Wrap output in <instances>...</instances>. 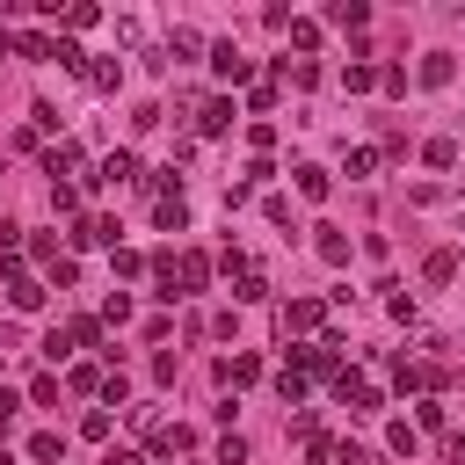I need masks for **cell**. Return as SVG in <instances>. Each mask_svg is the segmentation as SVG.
Listing matches in <instances>:
<instances>
[{
	"mask_svg": "<svg viewBox=\"0 0 465 465\" xmlns=\"http://www.w3.org/2000/svg\"><path fill=\"white\" fill-rule=\"evenodd\" d=\"M218 262H225V276H232V305H262V298L276 291V283H269V269H262L254 254H240V247H225Z\"/></svg>",
	"mask_w": 465,
	"mask_h": 465,
	"instance_id": "obj_1",
	"label": "cell"
},
{
	"mask_svg": "<svg viewBox=\"0 0 465 465\" xmlns=\"http://www.w3.org/2000/svg\"><path fill=\"white\" fill-rule=\"evenodd\" d=\"M320 312H327L320 298H283V305H276V334H283V341H291V334H312Z\"/></svg>",
	"mask_w": 465,
	"mask_h": 465,
	"instance_id": "obj_2",
	"label": "cell"
},
{
	"mask_svg": "<svg viewBox=\"0 0 465 465\" xmlns=\"http://www.w3.org/2000/svg\"><path fill=\"white\" fill-rule=\"evenodd\" d=\"M334 400H341L349 414H378V385H371L363 371H334Z\"/></svg>",
	"mask_w": 465,
	"mask_h": 465,
	"instance_id": "obj_3",
	"label": "cell"
},
{
	"mask_svg": "<svg viewBox=\"0 0 465 465\" xmlns=\"http://www.w3.org/2000/svg\"><path fill=\"white\" fill-rule=\"evenodd\" d=\"M7 305H15V312H36V305H44V276H29L15 254H7Z\"/></svg>",
	"mask_w": 465,
	"mask_h": 465,
	"instance_id": "obj_4",
	"label": "cell"
},
{
	"mask_svg": "<svg viewBox=\"0 0 465 465\" xmlns=\"http://www.w3.org/2000/svg\"><path fill=\"white\" fill-rule=\"evenodd\" d=\"M203 283H211V254L182 247V254H174V298H189V291H203Z\"/></svg>",
	"mask_w": 465,
	"mask_h": 465,
	"instance_id": "obj_5",
	"label": "cell"
},
{
	"mask_svg": "<svg viewBox=\"0 0 465 465\" xmlns=\"http://www.w3.org/2000/svg\"><path fill=\"white\" fill-rule=\"evenodd\" d=\"M87 182H102V189H124V182H138V153H124V145H116V153H102V167H94Z\"/></svg>",
	"mask_w": 465,
	"mask_h": 465,
	"instance_id": "obj_6",
	"label": "cell"
},
{
	"mask_svg": "<svg viewBox=\"0 0 465 465\" xmlns=\"http://www.w3.org/2000/svg\"><path fill=\"white\" fill-rule=\"evenodd\" d=\"M436 378H443V371H436L429 356H414V363H392V385H400V392H421V400H429V392H436Z\"/></svg>",
	"mask_w": 465,
	"mask_h": 465,
	"instance_id": "obj_7",
	"label": "cell"
},
{
	"mask_svg": "<svg viewBox=\"0 0 465 465\" xmlns=\"http://www.w3.org/2000/svg\"><path fill=\"white\" fill-rule=\"evenodd\" d=\"M211 73L240 87V80H254V58H240V44H211Z\"/></svg>",
	"mask_w": 465,
	"mask_h": 465,
	"instance_id": "obj_8",
	"label": "cell"
},
{
	"mask_svg": "<svg viewBox=\"0 0 465 465\" xmlns=\"http://www.w3.org/2000/svg\"><path fill=\"white\" fill-rule=\"evenodd\" d=\"M232 116H240V109H232L225 94H211V102L196 109V138H225V131H232Z\"/></svg>",
	"mask_w": 465,
	"mask_h": 465,
	"instance_id": "obj_9",
	"label": "cell"
},
{
	"mask_svg": "<svg viewBox=\"0 0 465 465\" xmlns=\"http://www.w3.org/2000/svg\"><path fill=\"white\" fill-rule=\"evenodd\" d=\"M182 450H196V429L189 421H160L153 429V458H182Z\"/></svg>",
	"mask_w": 465,
	"mask_h": 465,
	"instance_id": "obj_10",
	"label": "cell"
},
{
	"mask_svg": "<svg viewBox=\"0 0 465 465\" xmlns=\"http://www.w3.org/2000/svg\"><path fill=\"white\" fill-rule=\"evenodd\" d=\"M414 80H421V87H450V80H458V58H450V51H429Z\"/></svg>",
	"mask_w": 465,
	"mask_h": 465,
	"instance_id": "obj_11",
	"label": "cell"
},
{
	"mask_svg": "<svg viewBox=\"0 0 465 465\" xmlns=\"http://www.w3.org/2000/svg\"><path fill=\"white\" fill-rule=\"evenodd\" d=\"M254 378H262L254 356H225V363H218V385H225V392H240V385H254Z\"/></svg>",
	"mask_w": 465,
	"mask_h": 465,
	"instance_id": "obj_12",
	"label": "cell"
},
{
	"mask_svg": "<svg viewBox=\"0 0 465 465\" xmlns=\"http://www.w3.org/2000/svg\"><path fill=\"white\" fill-rule=\"evenodd\" d=\"M44 174H51V182H58V174H87L80 145H51V153H44Z\"/></svg>",
	"mask_w": 465,
	"mask_h": 465,
	"instance_id": "obj_13",
	"label": "cell"
},
{
	"mask_svg": "<svg viewBox=\"0 0 465 465\" xmlns=\"http://www.w3.org/2000/svg\"><path fill=\"white\" fill-rule=\"evenodd\" d=\"M291 174H298V196H305V203H320V196L334 189V174H327V167H312V160H305V167H291Z\"/></svg>",
	"mask_w": 465,
	"mask_h": 465,
	"instance_id": "obj_14",
	"label": "cell"
},
{
	"mask_svg": "<svg viewBox=\"0 0 465 465\" xmlns=\"http://www.w3.org/2000/svg\"><path fill=\"white\" fill-rule=\"evenodd\" d=\"M153 225H160V232H182V225H189V203H182V189L153 203Z\"/></svg>",
	"mask_w": 465,
	"mask_h": 465,
	"instance_id": "obj_15",
	"label": "cell"
},
{
	"mask_svg": "<svg viewBox=\"0 0 465 465\" xmlns=\"http://www.w3.org/2000/svg\"><path fill=\"white\" fill-rule=\"evenodd\" d=\"M305 392H312V378L283 363V371H276V400H283V407H305Z\"/></svg>",
	"mask_w": 465,
	"mask_h": 465,
	"instance_id": "obj_16",
	"label": "cell"
},
{
	"mask_svg": "<svg viewBox=\"0 0 465 465\" xmlns=\"http://www.w3.org/2000/svg\"><path fill=\"white\" fill-rule=\"evenodd\" d=\"M29 458H36V465H65V436H58V429H36V436H29Z\"/></svg>",
	"mask_w": 465,
	"mask_h": 465,
	"instance_id": "obj_17",
	"label": "cell"
},
{
	"mask_svg": "<svg viewBox=\"0 0 465 465\" xmlns=\"http://www.w3.org/2000/svg\"><path fill=\"white\" fill-rule=\"evenodd\" d=\"M327 22H334V29H363L371 7H363V0H327Z\"/></svg>",
	"mask_w": 465,
	"mask_h": 465,
	"instance_id": "obj_18",
	"label": "cell"
},
{
	"mask_svg": "<svg viewBox=\"0 0 465 465\" xmlns=\"http://www.w3.org/2000/svg\"><path fill=\"white\" fill-rule=\"evenodd\" d=\"M51 58H58L65 73H80V80H87V65H94V58H87V51L73 44V36H51Z\"/></svg>",
	"mask_w": 465,
	"mask_h": 465,
	"instance_id": "obj_19",
	"label": "cell"
},
{
	"mask_svg": "<svg viewBox=\"0 0 465 465\" xmlns=\"http://www.w3.org/2000/svg\"><path fill=\"white\" fill-rule=\"evenodd\" d=\"M385 450H392V458H414V450H421V429H414V421H392V429H385Z\"/></svg>",
	"mask_w": 465,
	"mask_h": 465,
	"instance_id": "obj_20",
	"label": "cell"
},
{
	"mask_svg": "<svg viewBox=\"0 0 465 465\" xmlns=\"http://www.w3.org/2000/svg\"><path fill=\"white\" fill-rule=\"evenodd\" d=\"M65 341H73V349H102V320H87V312L65 320Z\"/></svg>",
	"mask_w": 465,
	"mask_h": 465,
	"instance_id": "obj_21",
	"label": "cell"
},
{
	"mask_svg": "<svg viewBox=\"0 0 465 465\" xmlns=\"http://www.w3.org/2000/svg\"><path fill=\"white\" fill-rule=\"evenodd\" d=\"M116 80H124V58H94V65H87V87H102V94H109Z\"/></svg>",
	"mask_w": 465,
	"mask_h": 465,
	"instance_id": "obj_22",
	"label": "cell"
},
{
	"mask_svg": "<svg viewBox=\"0 0 465 465\" xmlns=\"http://www.w3.org/2000/svg\"><path fill=\"white\" fill-rule=\"evenodd\" d=\"M283 29H291V44H298V51H305V58H312V51H320V22H298V15H291V22H283Z\"/></svg>",
	"mask_w": 465,
	"mask_h": 465,
	"instance_id": "obj_23",
	"label": "cell"
},
{
	"mask_svg": "<svg viewBox=\"0 0 465 465\" xmlns=\"http://www.w3.org/2000/svg\"><path fill=\"white\" fill-rule=\"evenodd\" d=\"M196 51H203L196 29H167V58H196Z\"/></svg>",
	"mask_w": 465,
	"mask_h": 465,
	"instance_id": "obj_24",
	"label": "cell"
},
{
	"mask_svg": "<svg viewBox=\"0 0 465 465\" xmlns=\"http://www.w3.org/2000/svg\"><path fill=\"white\" fill-rule=\"evenodd\" d=\"M421 160H429V167H458V138H429Z\"/></svg>",
	"mask_w": 465,
	"mask_h": 465,
	"instance_id": "obj_25",
	"label": "cell"
},
{
	"mask_svg": "<svg viewBox=\"0 0 465 465\" xmlns=\"http://www.w3.org/2000/svg\"><path fill=\"white\" fill-rule=\"evenodd\" d=\"M371 167H378V153H371V145H349V160H341V174H349V182H363Z\"/></svg>",
	"mask_w": 465,
	"mask_h": 465,
	"instance_id": "obj_26",
	"label": "cell"
},
{
	"mask_svg": "<svg viewBox=\"0 0 465 465\" xmlns=\"http://www.w3.org/2000/svg\"><path fill=\"white\" fill-rule=\"evenodd\" d=\"M51 211H58V218H80V189H73V182H51Z\"/></svg>",
	"mask_w": 465,
	"mask_h": 465,
	"instance_id": "obj_27",
	"label": "cell"
},
{
	"mask_svg": "<svg viewBox=\"0 0 465 465\" xmlns=\"http://www.w3.org/2000/svg\"><path fill=\"white\" fill-rule=\"evenodd\" d=\"M320 262H334V269H341V262H349V240H341V232H334V225H320Z\"/></svg>",
	"mask_w": 465,
	"mask_h": 465,
	"instance_id": "obj_28",
	"label": "cell"
},
{
	"mask_svg": "<svg viewBox=\"0 0 465 465\" xmlns=\"http://www.w3.org/2000/svg\"><path fill=\"white\" fill-rule=\"evenodd\" d=\"M94 22H102L94 0H73V7H65V29H94Z\"/></svg>",
	"mask_w": 465,
	"mask_h": 465,
	"instance_id": "obj_29",
	"label": "cell"
},
{
	"mask_svg": "<svg viewBox=\"0 0 465 465\" xmlns=\"http://www.w3.org/2000/svg\"><path fill=\"white\" fill-rule=\"evenodd\" d=\"M22 58H51V36H36V29H22V36H7Z\"/></svg>",
	"mask_w": 465,
	"mask_h": 465,
	"instance_id": "obj_30",
	"label": "cell"
},
{
	"mask_svg": "<svg viewBox=\"0 0 465 465\" xmlns=\"http://www.w3.org/2000/svg\"><path fill=\"white\" fill-rule=\"evenodd\" d=\"M341 87H349V94H371V87H378V65H349Z\"/></svg>",
	"mask_w": 465,
	"mask_h": 465,
	"instance_id": "obj_31",
	"label": "cell"
},
{
	"mask_svg": "<svg viewBox=\"0 0 465 465\" xmlns=\"http://www.w3.org/2000/svg\"><path fill=\"white\" fill-rule=\"evenodd\" d=\"M421 276H429V283H450V276H458V254H429Z\"/></svg>",
	"mask_w": 465,
	"mask_h": 465,
	"instance_id": "obj_32",
	"label": "cell"
},
{
	"mask_svg": "<svg viewBox=\"0 0 465 465\" xmlns=\"http://www.w3.org/2000/svg\"><path fill=\"white\" fill-rule=\"evenodd\" d=\"M36 356H44V363H58V356H73V341H65V327H51V334L36 341Z\"/></svg>",
	"mask_w": 465,
	"mask_h": 465,
	"instance_id": "obj_33",
	"label": "cell"
},
{
	"mask_svg": "<svg viewBox=\"0 0 465 465\" xmlns=\"http://www.w3.org/2000/svg\"><path fill=\"white\" fill-rule=\"evenodd\" d=\"M102 400L124 407V400H131V378H124V371H102Z\"/></svg>",
	"mask_w": 465,
	"mask_h": 465,
	"instance_id": "obj_34",
	"label": "cell"
},
{
	"mask_svg": "<svg viewBox=\"0 0 465 465\" xmlns=\"http://www.w3.org/2000/svg\"><path fill=\"white\" fill-rule=\"evenodd\" d=\"M443 421H450L443 400H421V407H414V429H443Z\"/></svg>",
	"mask_w": 465,
	"mask_h": 465,
	"instance_id": "obj_35",
	"label": "cell"
},
{
	"mask_svg": "<svg viewBox=\"0 0 465 465\" xmlns=\"http://www.w3.org/2000/svg\"><path fill=\"white\" fill-rule=\"evenodd\" d=\"M378 87L385 94H407V65H378Z\"/></svg>",
	"mask_w": 465,
	"mask_h": 465,
	"instance_id": "obj_36",
	"label": "cell"
},
{
	"mask_svg": "<svg viewBox=\"0 0 465 465\" xmlns=\"http://www.w3.org/2000/svg\"><path fill=\"white\" fill-rule=\"evenodd\" d=\"M109 262H116V276H138L145 269V254H131V247H109Z\"/></svg>",
	"mask_w": 465,
	"mask_h": 465,
	"instance_id": "obj_37",
	"label": "cell"
},
{
	"mask_svg": "<svg viewBox=\"0 0 465 465\" xmlns=\"http://www.w3.org/2000/svg\"><path fill=\"white\" fill-rule=\"evenodd\" d=\"M102 320H109V327H124V320H131V298H124V291H109V305H102Z\"/></svg>",
	"mask_w": 465,
	"mask_h": 465,
	"instance_id": "obj_38",
	"label": "cell"
},
{
	"mask_svg": "<svg viewBox=\"0 0 465 465\" xmlns=\"http://www.w3.org/2000/svg\"><path fill=\"white\" fill-rule=\"evenodd\" d=\"M385 312H392V320H400V327H407V320H414V298H407V291H400V283H392V298H385Z\"/></svg>",
	"mask_w": 465,
	"mask_h": 465,
	"instance_id": "obj_39",
	"label": "cell"
},
{
	"mask_svg": "<svg viewBox=\"0 0 465 465\" xmlns=\"http://www.w3.org/2000/svg\"><path fill=\"white\" fill-rule=\"evenodd\" d=\"M73 392H102V371H87V363H73V378H65Z\"/></svg>",
	"mask_w": 465,
	"mask_h": 465,
	"instance_id": "obj_40",
	"label": "cell"
},
{
	"mask_svg": "<svg viewBox=\"0 0 465 465\" xmlns=\"http://www.w3.org/2000/svg\"><path fill=\"white\" fill-rule=\"evenodd\" d=\"M80 436H87V443H102V436H109V407H94V414L80 421Z\"/></svg>",
	"mask_w": 465,
	"mask_h": 465,
	"instance_id": "obj_41",
	"label": "cell"
},
{
	"mask_svg": "<svg viewBox=\"0 0 465 465\" xmlns=\"http://www.w3.org/2000/svg\"><path fill=\"white\" fill-rule=\"evenodd\" d=\"M218 465H247V436H225L218 443Z\"/></svg>",
	"mask_w": 465,
	"mask_h": 465,
	"instance_id": "obj_42",
	"label": "cell"
},
{
	"mask_svg": "<svg viewBox=\"0 0 465 465\" xmlns=\"http://www.w3.org/2000/svg\"><path fill=\"white\" fill-rule=\"evenodd\" d=\"M327 465H371V450H356V443H334V458Z\"/></svg>",
	"mask_w": 465,
	"mask_h": 465,
	"instance_id": "obj_43",
	"label": "cell"
},
{
	"mask_svg": "<svg viewBox=\"0 0 465 465\" xmlns=\"http://www.w3.org/2000/svg\"><path fill=\"white\" fill-rule=\"evenodd\" d=\"M443 465H465V436H443Z\"/></svg>",
	"mask_w": 465,
	"mask_h": 465,
	"instance_id": "obj_44",
	"label": "cell"
},
{
	"mask_svg": "<svg viewBox=\"0 0 465 465\" xmlns=\"http://www.w3.org/2000/svg\"><path fill=\"white\" fill-rule=\"evenodd\" d=\"M15 407H22V400H15L7 385H0V436H7V421H15Z\"/></svg>",
	"mask_w": 465,
	"mask_h": 465,
	"instance_id": "obj_45",
	"label": "cell"
},
{
	"mask_svg": "<svg viewBox=\"0 0 465 465\" xmlns=\"http://www.w3.org/2000/svg\"><path fill=\"white\" fill-rule=\"evenodd\" d=\"M15 240H22V225H15V218H0V247H7V254H15Z\"/></svg>",
	"mask_w": 465,
	"mask_h": 465,
	"instance_id": "obj_46",
	"label": "cell"
},
{
	"mask_svg": "<svg viewBox=\"0 0 465 465\" xmlns=\"http://www.w3.org/2000/svg\"><path fill=\"white\" fill-rule=\"evenodd\" d=\"M109 465H145V458L138 450H109Z\"/></svg>",
	"mask_w": 465,
	"mask_h": 465,
	"instance_id": "obj_47",
	"label": "cell"
},
{
	"mask_svg": "<svg viewBox=\"0 0 465 465\" xmlns=\"http://www.w3.org/2000/svg\"><path fill=\"white\" fill-rule=\"evenodd\" d=\"M458 269H465V254H458Z\"/></svg>",
	"mask_w": 465,
	"mask_h": 465,
	"instance_id": "obj_48",
	"label": "cell"
},
{
	"mask_svg": "<svg viewBox=\"0 0 465 465\" xmlns=\"http://www.w3.org/2000/svg\"><path fill=\"white\" fill-rule=\"evenodd\" d=\"M458 218H465V211H458Z\"/></svg>",
	"mask_w": 465,
	"mask_h": 465,
	"instance_id": "obj_49",
	"label": "cell"
}]
</instances>
